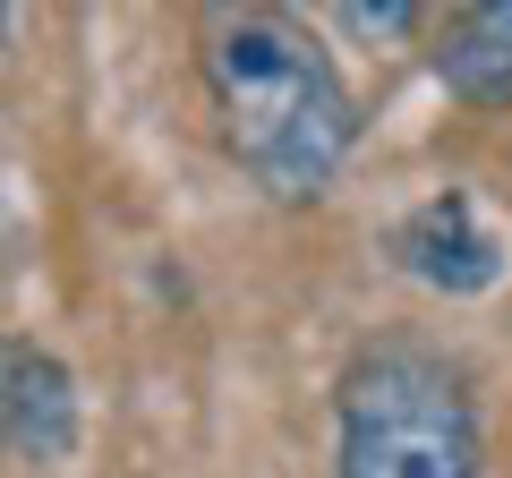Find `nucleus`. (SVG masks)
I'll list each match as a JSON object with an SVG mask.
<instances>
[{"label":"nucleus","instance_id":"nucleus-6","mask_svg":"<svg viewBox=\"0 0 512 478\" xmlns=\"http://www.w3.org/2000/svg\"><path fill=\"white\" fill-rule=\"evenodd\" d=\"M333 26L393 43V35H410V26H427V9H410V0H393V9H367V0H350V9H333Z\"/></svg>","mask_w":512,"mask_h":478},{"label":"nucleus","instance_id":"nucleus-4","mask_svg":"<svg viewBox=\"0 0 512 478\" xmlns=\"http://www.w3.org/2000/svg\"><path fill=\"white\" fill-rule=\"evenodd\" d=\"M77 444V376L35 342H0V453L60 461Z\"/></svg>","mask_w":512,"mask_h":478},{"label":"nucleus","instance_id":"nucleus-2","mask_svg":"<svg viewBox=\"0 0 512 478\" xmlns=\"http://www.w3.org/2000/svg\"><path fill=\"white\" fill-rule=\"evenodd\" d=\"M333 478H478V410L444 350L393 333L342 368Z\"/></svg>","mask_w":512,"mask_h":478},{"label":"nucleus","instance_id":"nucleus-5","mask_svg":"<svg viewBox=\"0 0 512 478\" xmlns=\"http://www.w3.org/2000/svg\"><path fill=\"white\" fill-rule=\"evenodd\" d=\"M436 77L470 111H512V0L453 9L436 35Z\"/></svg>","mask_w":512,"mask_h":478},{"label":"nucleus","instance_id":"nucleus-1","mask_svg":"<svg viewBox=\"0 0 512 478\" xmlns=\"http://www.w3.org/2000/svg\"><path fill=\"white\" fill-rule=\"evenodd\" d=\"M205 94L222 154L274 205H316L359 146V103L333 52L282 9H222L205 26Z\"/></svg>","mask_w":512,"mask_h":478},{"label":"nucleus","instance_id":"nucleus-3","mask_svg":"<svg viewBox=\"0 0 512 478\" xmlns=\"http://www.w3.org/2000/svg\"><path fill=\"white\" fill-rule=\"evenodd\" d=\"M393 257L427 282V291H487L504 274V222L470 197V188H444V197L410 205L402 231H393Z\"/></svg>","mask_w":512,"mask_h":478},{"label":"nucleus","instance_id":"nucleus-7","mask_svg":"<svg viewBox=\"0 0 512 478\" xmlns=\"http://www.w3.org/2000/svg\"><path fill=\"white\" fill-rule=\"evenodd\" d=\"M9 35H18V18H9V9H0V43H9Z\"/></svg>","mask_w":512,"mask_h":478}]
</instances>
